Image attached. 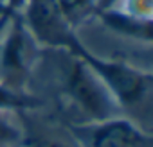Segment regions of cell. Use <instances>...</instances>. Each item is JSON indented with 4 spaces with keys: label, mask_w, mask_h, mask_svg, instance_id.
Here are the masks:
<instances>
[{
    "label": "cell",
    "mask_w": 153,
    "mask_h": 147,
    "mask_svg": "<svg viewBox=\"0 0 153 147\" xmlns=\"http://www.w3.org/2000/svg\"><path fill=\"white\" fill-rule=\"evenodd\" d=\"M20 18L24 27L42 49L45 47L76 56L85 47L78 31L59 11L56 0H27Z\"/></svg>",
    "instance_id": "obj_3"
},
{
    "label": "cell",
    "mask_w": 153,
    "mask_h": 147,
    "mask_svg": "<svg viewBox=\"0 0 153 147\" xmlns=\"http://www.w3.org/2000/svg\"><path fill=\"white\" fill-rule=\"evenodd\" d=\"M2 32L4 40L0 45V70H2L0 81L13 88L24 90V85L36 66L42 47L24 27L20 16L9 20Z\"/></svg>",
    "instance_id": "obj_4"
},
{
    "label": "cell",
    "mask_w": 153,
    "mask_h": 147,
    "mask_svg": "<svg viewBox=\"0 0 153 147\" xmlns=\"http://www.w3.org/2000/svg\"><path fill=\"white\" fill-rule=\"evenodd\" d=\"M24 142L25 135L15 120V113L0 111V147H18Z\"/></svg>",
    "instance_id": "obj_9"
},
{
    "label": "cell",
    "mask_w": 153,
    "mask_h": 147,
    "mask_svg": "<svg viewBox=\"0 0 153 147\" xmlns=\"http://www.w3.org/2000/svg\"><path fill=\"white\" fill-rule=\"evenodd\" d=\"M68 57L70 61L61 74V93L76 111L85 117L83 122H96L121 115L123 111L87 63L70 54Z\"/></svg>",
    "instance_id": "obj_2"
},
{
    "label": "cell",
    "mask_w": 153,
    "mask_h": 147,
    "mask_svg": "<svg viewBox=\"0 0 153 147\" xmlns=\"http://www.w3.org/2000/svg\"><path fill=\"white\" fill-rule=\"evenodd\" d=\"M40 106H42V101L36 95L20 88H13L0 81V111L18 113V111H29Z\"/></svg>",
    "instance_id": "obj_7"
},
{
    "label": "cell",
    "mask_w": 153,
    "mask_h": 147,
    "mask_svg": "<svg viewBox=\"0 0 153 147\" xmlns=\"http://www.w3.org/2000/svg\"><path fill=\"white\" fill-rule=\"evenodd\" d=\"M70 133L81 147H153L149 131L123 115L72 124Z\"/></svg>",
    "instance_id": "obj_5"
},
{
    "label": "cell",
    "mask_w": 153,
    "mask_h": 147,
    "mask_svg": "<svg viewBox=\"0 0 153 147\" xmlns=\"http://www.w3.org/2000/svg\"><path fill=\"white\" fill-rule=\"evenodd\" d=\"M56 4L76 31L94 18L97 11V0H56Z\"/></svg>",
    "instance_id": "obj_8"
},
{
    "label": "cell",
    "mask_w": 153,
    "mask_h": 147,
    "mask_svg": "<svg viewBox=\"0 0 153 147\" xmlns=\"http://www.w3.org/2000/svg\"><path fill=\"white\" fill-rule=\"evenodd\" d=\"M112 7H119L121 11L142 20H153V0H119Z\"/></svg>",
    "instance_id": "obj_10"
},
{
    "label": "cell",
    "mask_w": 153,
    "mask_h": 147,
    "mask_svg": "<svg viewBox=\"0 0 153 147\" xmlns=\"http://www.w3.org/2000/svg\"><path fill=\"white\" fill-rule=\"evenodd\" d=\"M115 2H119V0H97V9H106V7H112Z\"/></svg>",
    "instance_id": "obj_12"
},
{
    "label": "cell",
    "mask_w": 153,
    "mask_h": 147,
    "mask_svg": "<svg viewBox=\"0 0 153 147\" xmlns=\"http://www.w3.org/2000/svg\"><path fill=\"white\" fill-rule=\"evenodd\" d=\"M25 147H68V145H65L63 142H58V140H49V138H43V140L25 142Z\"/></svg>",
    "instance_id": "obj_11"
},
{
    "label": "cell",
    "mask_w": 153,
    "mask_h": 147,
    "mask_svg": "<svg viewBox=\"0 0 153 147\" xmlns=\"http://www.w3.org/2000/svg\"><path fill=\"white\" fill-rule=\"evenodd\" d=\"M108 31L121 38H128L133 41H140L149 45L151 43V31H153V20H142L137 16H131L119 7H106L97 9L96 16Z\"/></svg>",
    "instance_id": "obj_6"
},
{
    "label": "cell",
    "mask_w": 153,
    "mask_h": 147,
    "mask_svg": "<svg viewBox=\"0 0 153 147\" xmlns=\"http://www.w3.org/2000/svg\"><path fill=\"white\" fill-rule=\"evenodd\" d=\"M18 147H25V142H24V143H22V145H18Z\"/></svg>",
    "instance_id": "obj_13"
},
{
    "label": "cell",
    "mask_w": 153,
    "mask_h": 147,
    "mask_svg": "<svg viewBox=\"0 0 153 147\" xmlns=\"http://www.w3.org/2000/svg\"><path fill=\"white\" fill-rule=\"evenodd\" d=\"M76 57L85 61L87 66L97 76L121 111L148 106L153 92V76L149 70L139 68L123 59H106L96 56L87 47L76 54Z\"/></svg>",
    "instance_id": "obj_1"
}]
</instances>
